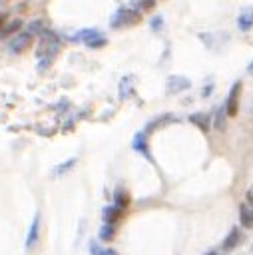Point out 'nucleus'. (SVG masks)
<instances>
[{"mask_svg": "<svg viewBox=\"0 0 253 255\" xmlns=\"http://www.w3.org/2000/svg\"><path fill=\"white\" fill-rule=\"evenodd\" d=\"M60 48V40H58V34L52 32V30H44L40 34V44H38V58H54L56 52Z\"/></svg>", "mask_w": 253, "mask_h": 255, "instance_id": "nucleus-1", "label": "nucleus"}, {"mask_svg": "<svg viewBox=\"0 0 253 255\" xmlns=\"http://www.w3.org/2000/svg\"><path fill=\"white\" fill-rule=\"evenodd\" d=\"M72 40H76V42H82V44H86L88 48H94V50H98V48H104L106 44H108V38L100 32V30H96V28H86V30H80Z\"/></svg>", "mask_w": 253, "mask_h": 255, "instance_id": "nucleus-2", "label": "nucleus"}, {"mask_svg": "<svg viewBox=\"0 0 253 255\" xmlns=\"http://www.w3.org/2000/svg\"><path fill=\"white\" fill-rule=\"evenodd\" d=\"M141 16H139V10H133V8H118L110 20V26L112 28H127L135 22H139Z\"/></svg>", "mask_w": 253, "mask_h": 255, "instance_id": "nucleus-3", "label": "nucleus"}, {"mask_svg": "<svg viewBox=\"0 0 253 255\" xmlns=\"http://www.w3.org/2000/svg\"><path fill=\"white\" fill-rule=\"evenodd\" d=\"M239 96H241V82H235L231 86V90L227 94V100H225V106H223L225 108V114L229 118L237 116V112H239Z\"/></svg>", "mask_w": 253, "mask_h": 255, "instance_id": "nucleus-4", "label": "nucleus"}, {"mask_svg": "<svg viewBox=\"0 0 253 255\" xmlns=\"http://www.w3.org/2000/svg\"><path fill=\"white\" fill-rule=\"evenodd\" d=\"M32 34L26 30V32H20V34H16L10 42H8V50L12 52V54H22L26 48H30V44H32Z\"/></svg>", "mask_w": 253, "mask_h": 255, "instance_id": "nucleus-5", "label": "nucleus"}, {"mask_svg": "<svg viewBox=\"0 0 253 255\" xmlns=\"http://www.w3.org/2000/svg\"><path fill=\"white\" fill-rule=\"evenodd\" d=\"M38 241H40V213L34 215V219H32V223H30V229H28V233H26V241H24L26 251H32V249L38 245Z\"/></svg>", "mask_w": 253, "mask_h": 255, "instance_id": "nucleus-6", "label": "nucleus"}, {"mask_svg": "<svg viewBox=\"0 0 253 255\" xmlns=\"http://www.w3.org/2000/svg\"><path fill=\"white\" fill-rule=\"evenodd\" d=\"M189 88H191V80L185 78V76H169L167 82H165L167 94H179V92L189 90Z\"/></svg>", "mask_w": 253, "mask_h": 255, "instance_id": "nucleus-7", "label": "nucleus"}, {"mask_svg": "<svg viewBox=\"0 0 253 255\" xmlns=\"http://www.w3.org/2000/svg\"><path fill=\"white\" fill-rule=\"evenodd\" d=\"M237 30L239 32H251L253 30V6H245L237 14Z\"/></svg>", "mask_w": 253, "mask_h": 255, "instance_id": "nucleus-8", "label": "nucleus"}, {"mask_svg": "<svg viewBox=\"0 0 253 255\" xmlns=\"http://www.w3.org/2000/svg\"><path fill=\"white\" fill-rule=\"evenodd\" d=\"M131 147H133L135 151H139L141 155H145V157L151 161V155H149V149H147L145 131H139V133H135V135H133V139H131Z\"/></svg>", "mask_w": 253, "mask_h": 255, "instance_id": "nucleus-9", "label": "nucleus"}, {"mask_svg": "<svg viewBox=\"0 0 253 255\" xmlns=\"http://www.w3.org/2000/svg\"><path fill=\"white\" fill-rule=\"evenodd\" d=\"M122 211L124 209H120V207H116V205H106L104 209H102V219H104V223H118V219L122 217Z\"/></svg>", "mask_w": 253, "mask_h": 255, "instance_id": "nucleus-10", "label": "nucleus"}, {"mask_svg": "<svg viewBox=\"0 0 253 255\" xmlns=\"http://www.w3.org/2000/svg\"><path fill=\"white\" fill-rule=\"evenodd\" d=\"M239 221L245 227H253V203H241L239 205Z\"/></svg>", "mask_w": 253, "mask_h": 255, "instance_id": "nucleus-11", "label": "nucleus"}, {"mask_svg": "<svg viewBox=\"0 0 253 255\" xmlns=\"http://www.w3.org/2000/svg\"><path fill=\"white\" fill-rule=\"evenodd\" d=\"M241 243V231H239V227H233L229 233H227V237H225V241H223V249L225 251H231V249H235L237 245Z\"/></svg>", "mask_w": 253, "mask_h": 255, "instance_id": "nucleus-12", "label": "nucleus"}, {"mask_svg": "<svg viewBox=\"0 0 253 255\" xmlns=\"http://www.w3.org/2000/svg\"><path fill=\"white\" fill-rule=\"evenodd\" d=\"M189 122L191 124H195L199 129H203V131H209V128H211V116L209 114H191L189 116Z\"/></svg>", "mask_w": 253, "mask_h": 255, "instance_id": "nucleus-13", "label": "nucleus"}, {"mask_svg": "<svg viewBox=\"0 0 253 255\" xmlns=\"http://www.w3.org/2000/svg\"><path fill=\"white\" fill-rule=\"evenodd\" d=\"M78 163V159L76 157H70V159H66V161H62V163H58L54 169H52V177H64L74 165Z\"/></svg>", "mask_w": 253, "mask_h": 255, "instance_id": "nucleus-14", "label": "nucleus"}, {"mask_svg": "<svg viewBox=\"0 0 253 255\" xmlns=\"http://www.w3.org/2000/svg\"><path fill=\"white\" fill-rule=\"evenodd\" d=\"M114 205L120 207V209H127V205H129V193L126 189L118 187L116 193H114Z\"/></svg>", "mask_w": 253, "mask_h": 255, "instance_id": "nucleus-15", "label": "nucleus"}, {"mask_svg": "<svg viewBox=\"0 0 253 255\" xmlns=\"http://www.w3.org/2000/svg\"><path fill=\"white\" fill-rule=\"evenodd\" d=\"M225 118H227L225 108L219 106V108L215 110V114H213V128L219 129V131H223V129H225Z\"/></svg>", "mask_w": 253, "mask_h": 255, "instance_id": "nucleus-16", "label": "nucleus"}, {"mask_svg": "<svg viewBox=\"0 0 253 255\" xmlns=\"http://www.w3.org/2000/svg\"><path fill=\"white\" fill-rule=\"evenodd\" d=\"M116 235V225L114 223H104L100 227V241H112Z\"/></svg>", "mask_w": 253, "mask_h": 255, "instance_id": "nucleus-17", "label": "nucleus"}, {"mask_svg": "<svg viewBox=\"0 0 253 255\" xmlns=\"http://www.w3.org/2000/svg\"><path fill=\"white\" fill-rule=\"evenodd\" d=\"M20 28H22V22H20V20H12L10 24H6V26L0 28V40L6 38V36H10V34H14V32L20 30Z\"/></svg>", "mask_w": 253, "mask_h": 255, "instance_id": "nucleus-18", "label": "nucleus"}, {"mask_svg": "<svg viewBox=\"0 0 253 255\" xmlns=\"http://www.w3.org/2000/svg\"><path fill=\"white\" fill-rule=\"evenodd\" d=\"M90 255H118L114 249H104L96 241H90Z\"/></svg>", "mask_w": 253, "mask_h": 255, "instance_id": "nucleus-19", "label": "nucleus"}, {"mask_svg": "<svg viewBox=\"0 0 253 255\" xmlns=\"http://www.w3.org/2000/svg\"><path fill=\"white\" fill-rule=\"evenodd\" d=\"M46 28H44V24H42V20H34V22H30V26H28V32L34 36V34H42Z\"/></svg>", "mask_w": 253, "mask_h": 255, "instance_id": "nucleus-20", "label": "nucleus"}, {"mask_svg": "<svg viewBox=\"0 0 253 255\" xmlns=\"http://www.w3.org/2000/svg\"><path fill=\"white\" fill-rule=\"evenodd\" d=\"M135 6H137V10L147 12V10H151L155 6V0H135Z\"/></svg>", "mask_w": 253, "mask_h": 255, "instance_id": "nucleus-21", "label": "nucleus"}, {"mask_svg": "<svg viewBox=\"0 0 253 255\" xmlns=\"http://www.w3.org/2000/svg\"><path fill=\"white\" fill-rule=\"evenodd\" d=\"M149 26H151V30H153V32H159V30H161V26H163V16H155V18H151Z\"/></svg>", "mask_w": 253, "mask_h": 255, "instance_id": "nucleus-22", "label": "nucleus"}, {"mask_svg": "<svg viewBox=\"0 0 253 255\" xmlns=\"http://www.w3.org/2000/svg\"><path fill=\"white\" fill-rule=\"evenodd\" d=\"M211 92H213V84H207V86L203 88V98H207Z\"/></svg>", "mask_w": 253, "mask_h": 255, "instance_id": "nucleus-23", "label": "nucleus"}, {"mask_svg": "<svg viewBox=\"0 0 253 255\" xmlns=\"http://www.w3.org/2000/svg\"><path fill=\"white\" fill-rule=\"evenodd\" d=\"M247 72H249V74H253V60L249 62V66H247Z\"/></svg>", "mask_w": 253, "mask_h": 255, "instance_id": "nucleus-24", "label": "nucleus"}, {"mask_svg": "<svg viewBox=\"0 0 253 255\" xmlns=\"http://www.w3.org/2000/svg\"><path fill=\"white\" fill-rule=\"evenodd\" d=\"M4 20H6V16H4V14H0V28L4 26Z\"/></svg>", "mask_w": 253, "mask_h": 255, "instance_id": "nucleus-25", "label": "nucleus"}, {"mask_svg": "<svg viewBox=\"0 0 253 255\" xmlns=\"http://www.w3.org/2000/svg\"><path fill=\"white\" fill-rule=\"evenodd\" d=\"M205 255H219V251H207Z\"/></svg>", "mask_w": 253, "mask_h": 255, "instance_id": "nucleus-26", "label": "nucleus"}, {"mask_svg": "<svg viewBox=\"0 0 253 255\" xmlns=\"http://www.w3.org/2000/svg\"><path fill=\"white\" fill-rule=\"evenodd\" d=\"M251 247H253V245H251Z\"/></svg>", "mask_w": 253, "mask_h": 255, "instance_id": "nucleus-27", "label": "nucleus"}]
</instances>
